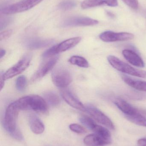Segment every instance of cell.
Returning <instances> with one entry per match:
<instances>
[{"instance_id": "obj_1", "label": "cell", "mask_w": 146, "mask_h": 146, "mask_svg": "<svg viewBox=\"0 0 146 146\" xmlns=\"http://www.w3.org/2000/svg\"><path fill=\"white\" fill-rule=\"evenodd\" d=\"M19 110L14 102L11 103L6 109L3 119L4 128L17 140H21L22 139V135L17 126V117Z\"/></svg>"}, {"instance_id": "obj_2", "label": "cell", "mask_w": 146, "mask_h": 146, "mask_svg": "<svg viewBox=\"0 0 146 146\" xmlns=\"http://www.w3.org/2000/svg\"><path fill=\"white\" fill-rule=\"evenodd\" d=\"M14 103L19 110H31L43 113H46L48 111L46 101L38 95L25 96Z\"/></svg>"}, {"instance_id": "obj_3", "label": "cell", "mask_w": 146, "mask_h": 146, "mask_svg": "<svg viewBox=\"0 0 146 146\" xmlns=\"http://www.w3.org/2000/svg\"><path fill=\"white\" fill-rule=\"evenodd\" d=\"M108 61L114 68L121 72L141 78H146V71L135 69L115 56H109L108 57Z\"/></svg>"}, {"instance_id": "obj_4", "label": "cell", "mask_w": 146, "mask_h": 146, "mask_svg": "<svg viewBox=\"0 0 146 146\" xmlns=\"http://www.w3.org/2000/svg\"><path fill=\"white\" fill-rule=\"evenodd\" d=\"M43 0H22L14 4L9 5L1 9V13L13 14L25 12L31 9Z\"/></svg>"}, {"instance_id": "obj_5", "label": "cell", "mask_w": 146, "mask_h": 146, "mask_svg": "<svg viewBox=\"0 0 146 146\" xmlns=\"http://www.w3.org/2000/svg\"><path fill=\"white\" fill-rule=\"evenodd\" d=\"M81 39V38L80 37H76L65 40L61 43L52 46L47 50L44 52L42 56L43 58H49L58 53L67 51L76 46L80 42Z\"/></svg>"}, {"instance_id": "obj_6", "label": "cell", "mask_w": 146, "mask_h": 146, "mask_svg": "<svg viewBox=\"0 0 146 146\" xmlns=\"http://www.w3.org/2000/svg\"><path fill=\"white\" fill-rule=\"evenodd\" d=\"M52 81L57 87L64 88L67 87L72 81V76L68 71L63 68H56L51 74Z\"/></svg>"}, {"instance_id": "obj_7", "label": "cell", "mask_w": 146, "mask_h": 146, "mask_svg": "<svg viewBox=\"0 0 146 146\" xmlns=\"http://www.w3.org/2000/svg\"><path fill=\"white\" fill-rule=\"evenodd\" d=\"M85 108L86 111L97 122L110 129H115V126L111 120L97 107L91 105H88Z\"/></svg>"}, {"instance_id": "obj_8", "label": "cell", "mask_w": 146, "mask_h": 146, "mask_svg": "<svg viewBox=\"0 0 146 146\" xmlns=\"http://www.w3.org/2000/svg\"><path fill=\"white\" fill-rule=\"evenodd\" d=\"M31 59V54H27L13 66L9 69L3 74L5 80L13 78L24 72L30 65Z\"/></svg>"}, {"instance_id": "obj_9", "label": "cell", "mask_w": 146, "mask_h": 146, "mask_svg": "<svg viewBox=\"0 0 146 146\" xmlns=\"http://www.w3.org/2000/svg\"><path fill=\"white\" fill-rule=\"evenodd\" d=\"M99 37L103 42H111L132 40L134 38V35L129 33H115L111 31H106L101 33Z\"/></svg>"}, {"instance_id": "obj_10", "label": "cell", "mask_w": 146, "mask_h": 146, "mask_svg": "<svg viewBox=\"0 0 146 146\" xmlns=\"http://www.w3.org/2000/svg\"><path fill=\"white\" fill-rule=\"evenodd\" d=\"M97 20L88 17H74L65 20L62 24L64 27H72L78 26H91L98 24Z\"/></svg>"}, {"instance_id": "obj_11", "label": "cell", "mask_w": 146, "mask_h": 146, "mask_svg": "<svg viewBox=\"0 0 146 146\" xmlns=\"http://www.w3.org/2000/svg\"><path fill=\"white\" fill-rule=\"evenodd\" d=\"M58 60L57 56H53L42 63L32 77L31 79L32 82H34L46 75L54 68Z\"/></svg>"}, {"instance_id": "obj_12", "label": "cell", "mask_w": 146, "mask_h": 146, "mask_svg": "<svg viewBox=\"0 0 146 146\" xmlns=\"http://www.w3.org/2000/svg\"><path fill=\"white\" fill-rule=\"evenodd\" d=\"M61 95L65 101L72 107L81 111H86L85 106L71 92L67 89H63L61 92Z\"/></svg>"}, {"instance_id": "obj_13", "label": "cell", "mask_w": 146, "mask_h": 146, "mask_svg": "<svg viewBox=\"0 0 146 146\" xmlns=\"http://www.w3.org/2000/svg\"><path fill=\"white\" fill-rule=\"evenodd\" d=\"M84 142L88 146H104L110 144L111 139L103 138L94 133L86 136Z\"/></svg>"}, {"instance_id": "obj_14", "label": "cell", "mask_w": 146, "mask_h": 146, "mask_svg": "<svg viewBox=\"0 0 146 146\" xmlns=\"http://www.w3.org/2000/svg\"><path fill=\"white\" fill-rule=\"evenodd\" d=\"M122 54L124 58L133 66L139 68H144L145 63L142 58L135 52L129 49L123 50Z\"/></svg>"}, {"instance_id": "obj_15", "label": "cell", "mask_w": 146, "mask_h": 146, "mask_svg": "<svg viewBox=\"0 0 146 146\" xmlns=\"http://www.w3.org/2000/svg\"><path fill=\"white\" fill-rule=\"evenodd\" d=\"M103 5L115 7L118 5V2L117 0H85L81 3V7L83 9H87Z\"/></svg>"}, {"instance_id": "obj_16", "label": "cell", "mask_w": 146, "mask_h": 146, "mask_svg": "<svg viewBox=\"0 0 146 146\" xmlns=\"http://www.w3.org/2000/svg\"><path fill=\"white\" fill-rule=\"evenodd\" d=\"M53 42L54 41L51 39H31L26 41L25 45L29 49H39L52 44Z\"/></svg>"}, {"instance_id": "obj_17", "label": "cell", "mask_w": 146, "mask_h": 146, "mask_svg": "<svg viewBox=\"0 0 146 146\" xmlns=\"http://www.w3.org/2000/svg\"><path fill=\"white\" fill-rule=\"evenodd\" d=\"M29 123L30 128L33 133L36 134H41L43 133L45 126L42 121L37 116L30 115L29 116Z\"/></svg>"}, {"instance_id": "obj_18", "label": "cell", "mask_w": 146, "mask_h": 146, "mask_svg": "<svg viewBox=\"0 0 146 146\" xmlns=\"http://www.w3.org/2000/svg\"><path fill=\"white\" fill-rule=\"evenodd\" d=\"M115 104L117 107L124 114L125 116L132 115L138 111V109L121 99H116L115 101Z\"/></svg>"}, {"instance_id": "obj_19", "label": "cell", "mask_w": 146, "mask_h": 146, "mask_svg": "<svg viewBox=\"0 0 146 146\" xmlns=\"http://www.w3.org/2000/svg\"><path fill=\"white\" fill-rule=\"evenodd\" d=\"M122 79L125 83L131 87L139 91L146 92V82L136 80L127 76H122Z\"/></svg>"}, {"instance_id": "obj_20", "label": "cell", "mask_w": 146, "mask_h": 146, "mask_svg": "<svg viewBox=\"0 0 146 146\" xmlns=\"http://www.w3.org/2000/svg\"><path fill=\"white\" fill-rule=\"evenodd\" d=\"M125 117L131 122L139 125L146 127V118L138 110V111Z\"/></svg>"}, {"instance_id": "obj_21", "label": "cell", "mask_w": 146, "mask_h": 146, "mask_svg": "<svg viewBox=\"0 0 146 146\" xmlns=\"http://www.w3.org/2000/svg\"><path fill=\"white\" fill-rule=\"evenodd\" d=\"M69 62L72 65L78 66L80 67L87 68L89 65L87 61L84 57L79 56H73L69 58Z\"/></svg>"}, {"instance_id": "obj_22", "label": "cell", "mask_w": 146, "mask_h": 146, "mask_svg": "<svg viewBox=\"0 0 146 146\" xmlns=\"http://www.w3.org/2000/svg\"><path fill=\"white\" fill-rule=\"evenodd\" d=\"M45 99L50 105L56 106L60 104V99L57 94L52 92H47L44 94Z\"/></svg>"}, {"instance_id": "obj_23", "label": "cell", "mask_w": 146, "mask_h": 146, "mask_svg": "<svg viewBox=\"0 0 146 146\" xmlns=\"http://www.w3.org/2000/svg\"><path fill=\"white\" fill-rule=\"evenodd\" d=\"M95 133L106 139H111V134L109 130L105 127L97 124L93 131Z\"/></svg>"}, {"instance_id": "obj_24", "label": "cell", "mask_w": 146, "mask_h": 146, "mask_svg": "<svg viewBox=\"0 0 146 146\" xmlns=\"http://www.w3.org/2000/svg\"><path fill=\"white\" fill-rule=\"evenodd\" d=\"M79 121L82 124L92 131L97 124L92 118L87 116L82 115L81 116Z\"/></svg>"}, {"instance_id": "obj_25", "label": "cell", "mask_w": 146, "mask_h": 146, "mask_svg": "<svg viewBox=\"0 0 146 146\" xmlns=\"http://www.w3.org/2000/svg\"><path fill=\"white\" fill-rule=\"evenodd\" d=\"M27 86V80L24 76H21L16 79L15 87L18 91L23 92L25 90Z\"/></svg>"}, {"instance_id": "obj_26", "label": "cell", "mask_w": 146, "mask_h": 146, "mask_svg": "<svg viewBox=\"0 0 146 146\" xmlns=\"http://www.w3.org/2000/svg\"><path fill=\"white\" fill-rule=\"evenodd\" d=\"M76 5V3L73 0H64L59 3L58 7L63 10H69L73 9Z\"/></svg>"}, {"instance_id": "obj_27", "label": "cell", "mask_w": 146, "mask_h": 146, "mask_svg": "<svg viewBox=\"0 0 146 146\" xmlns=\"http://www.w3.org/2000/svg\"><path fill=\"white\" fill-rule=\"evenodd\" d=\"M69 128L71 131L77 134H85L87 132L86 129L84 127L76 123L70 124Z\"/></svg>"}, {"instance_id": "obj_28", "label": "cell", "mask_w": 146, "mask_h": 146, "mask_svg": "<svg viewBox=\"0 0 146 146\" xmlns=\"http://www.w3.org/2000/svg\"><path fill=\"white\" fill-rule=\"evenodd\" d=\"M124 3H126L129 7L133 9H138L139 8V1L138 0H122Z\"/></svg>"}, {"instance_id": "obj_29", "label": "cell", "mask_w": 146, "mask_h": 146, "mask_svg": "<svg viewBox=\"0 0 146 146\" xmlns=\"http://www.w3.org/2000/svg\"><path fill=\"white\" fill-rule=\"evenodd\" d=\"M13 33V31L12 30H6L0 33V40H2L7 39Z\"/></svg>"}, {"instance_id": "obj_30", "label": "cell", "mask_w": 146, "mask_h": 146, "mask_svg": "<svg viewBox=\"0 0 146 146\" xmlns=\"http://www.w3.org/2000/svg\"><path fill=\"white\" fill-rule=\"evenodd\" d=\"M139 146H146V139H141L138 141Z\"/></svg>"}, {"instance_id": "obj_31", "label": "cell", "mask_w": 146, "mask_h": 146, "mask_svg": "<svg viewBox=\"0 0 146 146\" xmlns=\"http://www.w3.org/2000/svg\"><path fill=\"white\" fill-rule=\"evenodd\" d=\"M5 79L3 77V74L1 73V78H0V82H1V90L3 88L4 86V82H5Z\"/></svg>"}, {"instance_id": "obj_32", "label": "cell", "mask_w": 146, "mask_h": 146, "mask_svg": "<svg viewBox=\"0 0 146 146\" xmlns=\"http://www.w3.org/2000/svg\"><path fill=\"white\" fill-rule=\"evenodd\" d=\"M0 53H1L0 57H1V59H2L5 56V54H6V51L3 49H1Z\"/></svg>"}, {"instance_id": "obj_33", "label": "cell", "mask_w": 146, "mask_h": 146, "mask_svg": "<svg viewBox=\"0 0 146 146\" xmlns=\"http://www.w3.org/2000/svg\"><path fill=\"white\" fill-rule=\"evenodd\" d=\"M107 14L111 18H114L115 17V15H114V14L112 13H110V12H107Z\"/></svg>"}]
</instances>
